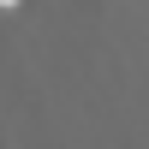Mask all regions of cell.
Segmentation results:
<instances>
[{
    "label": "cell",
    "instance_id": "cell-1",
    "mask_svg": "<svg viewBox=\"0 0 149 149\" xmlns=\"http://www.w3.org/2000/svg\"><path fill=\"white\" fill-rule=\"evenodd\" d=\"M0 6H6V12H12V6H24V0H0Z\"/></svg>",
    "mask_w": 149,
    "mask_h": 149
}]
</instances>
